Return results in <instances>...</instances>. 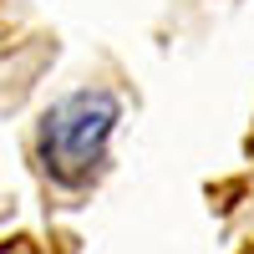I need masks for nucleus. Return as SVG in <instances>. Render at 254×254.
<instances>
[{
    "label": "nucleus",
    "mask_w": 254,
    "mask_h": 254,
    "mask_svg": "<svg viewBox=\"0 0 254 254\" xmlns=\"http://www.w3.org/2000/svg\"><path fill=\"white\" fill-rule=\"evenodd\" d=\"M117 97L112 92H76L66 102L41 117V137H36V153L41 168L56 178V183H81L92 178V168L102 163L112 142V127H117Z\"/></svg>",
    "instance_id": "1"
}]
</instances>
